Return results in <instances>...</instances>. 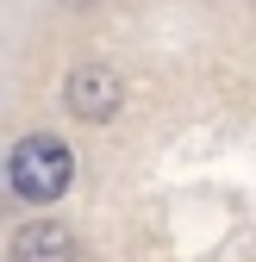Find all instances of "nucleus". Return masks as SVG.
Segmentation results:
<instances>
[{
	"label": "nucleus",
	"instance_id": "nucleus-1",
	"mask_svg": "<svg viewBox=\"0 0 256 262\" xmlns=\"http://www.w3.org/2000/svg\"><path fill=\"white\" fill-rule=\"evenodd\" d=\"M69 181H75V156H69L62 138H44V131H38V138H25L13 150V193H19V200H31V206L62 200Z\"/></svg>",
	"mask_w": 256,
	"mask_h": 262
},
{
	"label": "nucleus",
	"instance_id": "nucleus-2",
	"mask_svg": "<svg viewBox=\"0 0 256 262\" xmlns=\"http://www.w3.org/2000/svg\"><path fill=\"white\" fill-rule=\"evenodd\" d=\"M62 100H69L75 119H113L119 113V75L100 69V62H81V69L62 81Z\"/></svg>",
	"mask_w": 256,
	"mask_h": 262
},
{
	"label": "nucleus",
	"instance_id": "nucleus-3",
	"mask_svg": "<svg viewBox=\"0 0 256 262\" xmlns=\"http://www.w3.org/2000/svg\"><path fill=\"white\" fill-rule=\"evenodd\" d=\"M13 262H75V237L56 219H31L13 237Z\"/></svg>",
	"mask_w": 256,
	"mask_h": 262
}]
</instances>
